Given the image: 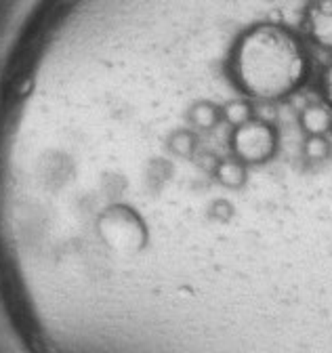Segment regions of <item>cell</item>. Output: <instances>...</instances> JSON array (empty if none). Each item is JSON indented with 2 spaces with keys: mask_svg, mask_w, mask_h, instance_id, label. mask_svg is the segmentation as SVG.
Wrapping results in <instances>:
<instances>
[{
  "mask_svg": "<svg viewBox=\"0 0 332 353\" xmlns=\"http://www.w3.org/2000/svg\"><path fill=\"white\" fill-rule=\"evenodd\" d=\"M227 72L238 91L278 101L303 86L309 59L301 38L282 23H255L231 44Z\"/></svg>",
  "mask_w": 332,
  "mask_h": 353,
  "instance_id": "obj_1",
  "label": "cell"
},
{
  "mask_svg": "<svg viewBox=\"0 0 332 353\" xmlns=\"http://www.w3.org/2000/svg\"><path fill=\"white\" fill-rule=\"evenodd\" d=\"M229 150L244 164H263L278 154V130L269 122L253 118L231 128Z\"/></svg>",
  "mask_w": 332,
  "mask_h": 353,
  "instance_id": "obj_2",
  "label": "cell"
},
{
  "mask_svg": "<svg viewBox=\"0 0 332 353\" xmlns=\"http://www.w3.org/2000/svg\"><path fill=\"white\" fill-rule=\"evenodd\" d=\"M307 28L320 47L332 49V0L311 3V9L307 11Z\"/></svg>",
  "mask_w": 332,
  "mask_h": 353,
  "instance_id": "obj_3",
  "label": "cell"
},
{
  "mask_svg": "<svg viewBox=\"0 0 332 353\" xmlns=\"http://www.w3.org/2000/svg\"><path fill=\"white\" fill-rule=\"evenodd\" d=\"M221 122V108L213 99H194L185 110H183V122L189 128L196 130H211Z\"/></svg>",
  "mask_w": 332,
  "mask_h": 353,
  "instance_id": "obj_4",
  "label": "cell"
},
{
  "mask_svg": "<svg viewBox=\"0 0 332 353\" xmlns=\"http://www.w3.org/2000/svg\"><path fill=\"white\" fill-rule=\"evenodd\" d=\"M299 124L307 135H328L332 128V108L326 103H309L301 110Z\"/></svg>",
  "mask_w": 332,
  "mask_h": 353,
  "instance_id": "obj_5",
  "label": "cell"
},
{
  "mask_svg": "<svg viewBox=\"0 0 332 353\" xmlns=\"http://www.w3.org/2000/svg\"><path fill=\"white\" fill-rule=\"evenodd\" d=\"M221 108V124L229 128H238L255 118V105L246 99H229Z\"/></svg>",
  "mask_w": 332,
  "mask_h": 353,
  "instance_id": "obj_6",
  "label": "cell"
},
{
  "mask_svg": "<svg viewBox=\"0 0 332 353\" xmlns=\"http://www.w3.org/2000/svg\"><path fill=\"white\" fill-rule=\"evenodd\" d=\"M303 156L309 162H326L332 158V143L326 135H307L303 141Z\"/></svg>",
  "mask_w": 332,
  "mask_h": 353,
  "instance_id": "obj_7",
  "label": "cell"
},
{
  "mask_svg": "<svg viewBox=\"0 0 332 353\" xmlns=\"http://www.w3.org/2000/svg\"><path fill=\"white\" fill-rule=\"evenodd\" d=\"M324 95L328 99V105L332 108V65L328 68V72L324 76Z\"/></svg>",
  "mask_w": 332,
  "mask_h": 353,
  "instance_id": "obj_8",
  "label": "cell"
},
{
  "mask_svg": "<svg viewBox=\"0 0 332 353\" xmlns=\"http://www.w3.org/2000/svg\"><path fill=\"white\" fill-rule=\"evenodd\" d=\"M311 3H318V0H311Z\"/></svg>",
  "mask_w": 332,
  "mask_h": 353,
  "instance_id": "obj_9",
  "label": "cell"
},
{
  "mask_svg": "<svg viewBox=\"0 0 332 353\" xmlns=\"http://www.w3.org/2000/svg\"><path fill=\"white\" fill-rule=\"evenodd\" d=\"M330 132H332V128H330Z\"/></svg>",
  "mask_w": 332,
  "mask_h": 353,
  "instance_id": "obj_10",
  "label": "cell"
}]
</instances>
